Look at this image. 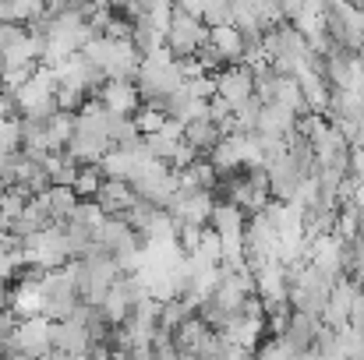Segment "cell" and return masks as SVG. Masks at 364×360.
Segmentation results:
<instances>
[{
    "label": "cell",
    "instance_id": "10",
    "mask_svg": "<svg viewBox=\"0 0 364 360\" xmlns=\"http://www.w3.org/2000/svg\"><path fill=\"white\" fill-rule=\"evenodd\" d=\"M107 110H117V114H134L138 107H141V99H138V89H134V82H121V78H107L96 92H92Z\"/></svg>",
    "mask_w": 364,
    "mask_h": 360
},
{
    "label": "cell",
    "instance_id": "3",
    "mask_svg": "<svg viewBox=\"0 0 364 360\" xmlns=\"http://www.w3.org/2000/svg\"><path fill=\"white\" fill-rule=\"evenodd\" d=\"M205 39H209V28L202 25V18H191V14H184V11L173 7L170 25H166V32H163L166 53H170L173 60H188V57H195V50H198Z\"/></svg>",
    "mask_w": 364,
    "mask_h": 360
},
{
    "label": "cell",
    "instance_id": "11",
    "mask_svg": "<svg viewBox=\"0 0 364 360\" xmlns=\"http://www.w3.org/2000/svg\"><path fill=\"white\" fill-rule=\"evenodd\" d=\"M92 202L103 209V216H117V219H124V212L134 205V195H131V187H127L124 180H110V177H103V184L96 187Z\"/></svg>",
    "mask_w": 364,
    "mask_h": 360
},
{
    "label": "cell",
    "instance_id": "9",
    "mask_svg": "<svg viewBox=\"0 0 364 360\" xmlns=\"http://www.w3.org/2000/svg\"><path fill=\"white\" fill-rule=\"evenodd\" d=\"M294 127H297V114H294V110L262 99V110H258V120H255V131H251V134L287 138V134H294Z\"/></svg>",
    "mask_w": 364,
    "mask_h": 360
},
{
    "label": "cell",
    "instance_id": "15",
    "mask_svg": "<svg viewBox=\"0 0 364 360\" xmlns=\"http://www.w3.org/2000/svg\"><path fill=\"white\" fill-rule=\"evenodd\" d=\"M209 43L216 46V53H220L227 64H241L244 36L234 28V25H216V28H209Z\"/></svg>",
    "mask_w": 364,
    "mask_h": 360
},
{
    "label": "cell",
    "instance_id": "17",
    "mask_svg": "<svg viewBox=\"0 0 364 360\" xmlns=\"http://www.w3.org/2000/svg\"><path fill=\"white\" fill-rule=\"evenodd\" d=\"M100 184H103L100 166H82V170H78V177H75V195H78V198H92Z\"/></svg>",
    "mask_w": 364,
    "mask_h": 360
},
{
    "label": "cell",
    "instance_id": "6",
    "mask_svg": "<svg viewBox=\"0 0 364 360\" xmlns=\"http://www.w3.org/2000/svg\"><path fill=\"white\" fill-rule=\"evenodd\" d=\"M318 329H322V318L304 315V311H290V318H287V325H283L279 336H283V343H287L290 350L304 354V350H315Z\"/></svg>",
    "mask_w": 364,
    "mask_h": 360
},
{
    "label": "cell",
    "instance_id": "4",
    "mask_svg": "<svg viewBox=\"0 0 364 360\" xmlns=\"http://www.w3.org/2000/svg\"><path fill=\"white\" fill-rule=\"evenodd\" d=\"M50 336H53V322L46 315H28V318H18L11 343L28 360H39L50 354Z\"/></svg>",
    "mask_w": 364,
    "mask_h": 360
},
{
    "label": "cell",
    "instance_id": "12",
    "mask_svg": "<svg viewBox=\"0 0 364 360\" xmlns=\"http://www.w3.org/2000/svg\"><path fill=\"white\" fill-rule=\"evenodd\" d=\"M297 89H301V99H304V107H308V114H322L326 117V107H329V82L322 78V75H315V71H308V67H301L297 75Z\"/></svg>",
    "mask_w": 364,
    "mask_h": 360
},
{
    "label": "cell",
    "instance_id": "2",
    "mask_svg": "<svg viewBox=\"0 0 364 360\" xmlns=\"http://www.w3.org/2000/svg\"><path fill=\"white\" fill-rule=\"evenodd\" d=\"M127 187H131L134 202L152 205V209H166V205H170V198L177 195V173H173L166 163L149 159V163H145V170H141Z\"/></svg>",
    "mask_w": 364,
    "mask_h": 360
},
{
    "label": "cell",
    "instance_id": "5",
    "mask_svg": "<svg viewBox=\"0 0 364 360\" xmlns=\"http://www.w3.org/2000/svg\"><path fill=\"white\" fill-rule=\"evenodd\" d=\"M213 85H216V96L230 110L255 96V78H251V67L247 64H227L220 75H213Z\"/></svg>",
    "mask_w": 364,
    "mask_h": 360
},
{
    "label": "cell",
    "instance_id": "8",
    "mask_svg": "<svg viewBox=\"0 0 364 360\" xmlns=\"http://www.w3.org/2000/svg\"><path fill=\"white\" fill-rule=\"evenodd\" d=\"M159 114L166 120H173V124H191V120H198V117H205V99H198V96H191L184 85L177 89V92H170L159 107H156Z\"/></svg>",
    "mask_w": 364,
    "mask_h": 360
},
{
    "label": "cell",
    "instance_id": "14",
    "mask_svg": "<svg viewBox=\"0 0 364 360\" xmlns=\"http://www.w3.org/2000/svg\"><path fill=\"white\" fill-rule=\"evenodd\" d=\"M131 46H134L138 57L159 53V50H163V28H159L156 21H149L145 14H138V18L131 21Z\"/></svg>",
    "mask_w": 364,
    "mask_h": 360
},
{
    "label": "cell",
    "instance_id": "16",
    "mask_svg": "<svg viewBox=\"0 0 364 360\" xmlns=\"http://www.w3.org/2000/svg\"><path fill=\"white\" fill-rule=\"evenodd\" d=\"M202 25L216 28V25H230V0H205L202 4Z\"/></svg>",
    "mask_w": 364,
    "mask_h": 360
},
{
    "label": "cell",
    "instance_id": "7",
    "mask_svg": "<svg viewBox=\"0 0 364 360\" xmlns=\"http://www.w3.org/2000/svg\"><path fill=\"white\" fill-rule=\"evenodd\" d=\"M244 223H247V212L237 209L234 202H213V212H209V230L220 240H241L244 237Z\"/></svg>",
    "mask_w": 364,
    "mask_h": 360
},
{
    "label": "cell",
    "instance_id": "13",
    "mask_svg": "<svg viewBox=\"0 0 364 360\" xmlns=\"http://www.w3.org/2000/svg\"><path fill=\"white\" fill-rule=\"evenodd\" d=\"M181 134H184V145H188L195 156H202V159H205V156L216 148V141L223 138V131L209 117H198V120H191V124H184Z\"/></svg>",
    "mask_w": 364,
    "mask_h": 360
},
{
    "label": "cell",
    "instance_id": "1",
    "mask_svg": "<svg viewBox=\"0 0 364 360\" xmlns=\"http://www.w3.org/2000/svg\"><path fill=\"white\" fill-rule=\"evenodd\" d=\"M181 85H184V75H181L177 60L166 53V46L159 53H152V57H141L138 75H134V89H138V99L145 107H159Z\"/></svg>",
    "mask_w": 364,
    "mask_h": 360
}]
</instances>
